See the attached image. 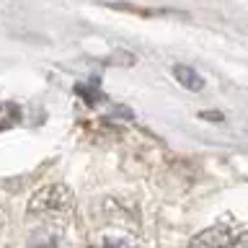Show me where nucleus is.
I'll return each mask as SVG.
<instances>
[{"label":"nucleus","mask_w":248,"mask_h":248,"mask_svg":"<svg viewBox=\"0 0 248 248\" xmlns=\"http://www.w3.org/2000/svg\"><path fill=\"white\" fill-rule=\"evenodd\" d=\"M29 212L44 215V217H57V220L60 217H70V212H73V194L60 184L46 186V189L36 191L34 199L29 202Z\"/></svg>","instance_id":"1"},{"label":"nucleus","mask_w":248,"mask_h":248,"mask_svg":"<svg viewBox=\"0 0 248 248\" xmlns=\"http://www.w3.org/2000/svg\"><path fill=\"white\" fill-rule=\"evenodd\" d=\"M29 248H65L62 235L52 228H39L29 240Z\"/></svg>","instance_id":"2"},{"label":"nucleus","mask_w":248,"mask_h":248,"mask_svg":"<svg viewBox=\"0 0 248 248\" xmlns=\"http://www.w3.org/2000/svg\"><path fill=\"white\" fill-rule=\"evenodd\" d=\"M173 75H176V80L181 83L184 88H189V91H202V85H204V78H202L191 65H176Z\"/></svg>","instance_id":"3"},{"label":"nucleus","mask_w":248,"mask_h":248,"mask_svg":"<svg viewBox=\"0 0 248 248\" xmlns=\"http://www.w3.org/2000/svg\"><path fill=\"white\" fill-rule=\"evenodd\" d=\"M75 91H78V96H83V101H85L88 106H96L98 101H101L98 78H91L88 83H78V85H75Z\"/></svg>","instance_id":"4"},{"label":"nucleus","mask_w":248,"mask_h":248,"mask_svg":"<svg viewBox=\"0 0 248 248\" xmlns=\"http://www.w3.org/2000/svg\"><path fill=\"white\" fill-rule=\"evenodd\" d=\"M96 248H137V246H132L129 240H124V238H104Z\"/></svg>","instance_id":"5"}]
</instances>
